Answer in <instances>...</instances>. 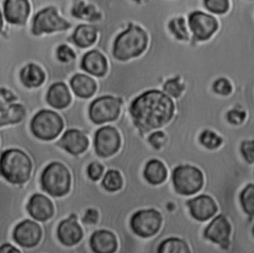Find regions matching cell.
Returning <instances> with one entry per match:
<instances>
[{"instance_id":"obj_32","label":"cell","mask_w":254,"mask_h":253,"mask_svg":"<svg viewBox=\"0 0 254 253\" xmlns=\"http://www.w3.org/2000/svg\"><path fill=\"white\" fill-rule=\"evenodd\" d=\"M202 6L205 11L215 16L225 15L230 8L229 0H202Z\"/></svg>"},{"instance_id":"obj_36","label":"cell","mask_w":254,"mask_h":253,"mask_svg":"<svg viewBox=\"0 0 254 253\" xmlns=\"http://www.w3.org/2000/svg\"><path fill=\"white\" fill-rule=\"evenodd\" d=\"M148 144L155 150V151H162L167 143H168V136L164 130H157L151 133L147 137Z\"/></svg>"},{"instance_id":"obj_5","label":"cell","mask_w":254,"mask_h":253,"mask_svg":"<svg viewBox=\"0 0 254 253\" xmlns=\"http://www.w3.org/2000/svg\"><path fill=\"white\" fill-rule=\"evenodd\" d=\"M71 28V23L60 15L59 8L47 6L41 8L34 14L31 34L40 37L44 34H53L55 32H64Z\"/></svg>"},{"instance_id":"obj_18","label":"cell","mask_w":254,"mask_h":253,"mask_svg":"<svg viewBox=\"0 0 254 253\" xmlns=\"http://www.w3.org/2000/svg\"><path fill=\"white\" fill-rule=\"evenodd\" d=\"M88 144L87 136L78 129L66 130L58 142L60 147L72 155L83 153L88 148Z\"/></svg>"},{"instance_id":"obj_39","label":"cell","mask_w":254,"mask_h":253,"mask_svg":"<svg viewBox=\"0 0 254 253\" xmlns=\"http://www.w3.org/2000/svg\"><path fill=\"white\" fill-rule=\"evenodd\" d=\"M17 100L15 93L7 87L0 86V109L7 108Z\"/></svg>"},{"instance_id":"obj_38","label":"cell","mask_w":254,"mask_h":253,"mask_svg":"<svg viewBox=\"0 0 254 253\" xmlns=\"http://www.w3.org/2000/svg\"><path fill=\"white\" fill-rule=\"evenodd\" d=\"M240 154L243 160L249 164H254V139H246L240 143Z\"/></svg>"},{"instance_id":"obj_22","label":"cell","mask_w":254,"mask_h":253,"mask_svg":"<svg viewBox=\"0 0 254 253\" xmlns=\"http://www.w3.org/2000/svg\"><path fill=\"white\" fill-rule=\"evenodd\" d=\"M19 79L26 88L41 87L46 81L45 70L36 63H28L19 71Z\"/></svg>"},{"instance_id":"obj_25","label":"cell","mask_w":254,"mask_h":253,"mask_svg":"<svg viewBox=\"0 0 254 253\" xmlns=\"http://www.w3.org/2000/svg\"><path fill=\"white\" fill-rule=\"evenodd\" d=\"M70 14L72 17L84 20L90 23H98L102 21V12L97 9L93 4L86 3L82 0H75L70 8ZM96 27V26H95Z\"/></svg>"},{"instance_id":"obj_12","label":"cell","mask_w":254,"mask_h":253,"mask_svg":"<svg viewBox=\"0 0 254 253\" xmlns=\"http://www.w3.org/2000/svg\"><path fill=\"white\" fill-rule=\"evenodd\" d=\"M121 146V137L117 129L107 125L100 127L94 135V148L98 156L107 158L114 155Z\"/></svg>"},{"instance_id":"obj_24","label":"cell","mask_w":254,"mask_h":253,"mask_svg":"<svg viewBox=\"0 0 254 253\" xmlns=\"http://www.w3.org/2000/svg\"><path fill=\"white\" fill-rule=\"evenodd\" d=\"M90 247L94 253H114L117 250L116 236L109 230H96L90 237Z\"/></svg>"},{"instance_id":"obj_17","label":"cell","mask_w":254,"mask_h":253,"mask_svg":"<svg viewBox=\"0 0 254 253\" xmlns=\"http://www.w3.org/2000/svg\"><path fill=\"white\" fill-rule=\"evenodd\" d=\"M83 236L81 226L76 221V215L71 214L68 218L64 219L58 226V237L65 246L77 244Z\"/></svg>"},{"instance_id":"obj_33","label":"cell","mask_w":254,"mask_h":253,"mask_svg":"<svg viewBox=\"0 0 254 253\" xmlns=\"http://www.w3.org/2000/svg\"><path fill=\"white\" fill-rule=\"evenodd\" d=\"M123 185V180L121 174L116 170H109L104 175L102 186L108 191H116L121 189Z\"/></svg>"},{"instance_id":"obj_8","label":"cell","mask_w":254,"mask_h":253,"mask_svg":"<svg viewBox=\"0 0 254 253\" xmlns=\"http://www.w3.org/2000/svg\"><path fill=\"white\" fill-rule=\"evenodd\" d=\"M187 22L191 34L190 42H206L211 39L219 28L216 17L204 10H194L188 14Z\"/></svg>"},{"instance_id":"obj_42","label":"cell","mask_w":254,"mask_h":253,"mask_svg":"<svg viewBox=\"0 0 254 253\" xmlns=\"http://www.w3.org/2000/svg\"><path fill=\"white\" fill-rule=\"evenodd\" d=\"M10 124H12V123H11L8 109L7 108L0 109V127L10 125Z\"/></svg>"},{"instance_id":"obj_34","label":"cell","mask_w":254,"mask_h":253,"mask_svg":"<svg viewBox=\"0 0 254 253\" xmlns=\"http://www.w3.org/2000/svg\"><path fill=\"white\" fill-rule=\"evenodd\" d=\"M211 91L217 96L227 97L232 93L233 85L228 78L223 76L217 77L211 83Z\"/></svg>"},{"instance_id":"obj_16","label":"cell","mask_w":254,"mask_h":253,"mask_svg":"<svg viewBox=\"0 0 254 253\" xmlns=\"http://www.w3.org/2000/svg\"><path fill=\"white\" fill-rule=\"evenodd\" d=\"M80 68L88 74L100 78L105 76L108 71V61L99 50L93 49L82 56Z\"/></svg>"},{"instance_id":"obj_44","label":"cell","mask_w":254,"mask_h":253,"mask_svg":"<svg viewBox=\"0 0 254 253\" xmlns=\"http://www.w3.org/2000/svg\"><path fill=\"white\" fill-rule=\"evenodd\" d=\"M3 12H2V10H1V8H0V35H1V33H2V31H3V27H4V19H3Z\"/></svg>"},{"instance_id":"obj_21","label":"cell","mask_w":254,"mask_h":253,"mask_svg":"<svg viewBox=\"0 0 254 253\" xmlns=\"http://www.w3.org/2000/svg\"><path fill=\"white\" fill-rule=\"evenodd\" d=\"M98 38V30L93 24H78L66 40L79 49H87L94 45Z\"/></svg>"},{"instance_id":"obj_19","label":"cell","mask_w":254,"mask_h":253,"mask_svg":"<svg viewBox=\"0 0 254 253\" xmlns=\"http://www.w3.org/2000/svg\"><path fill=\"white\" fill-rule=\"evenodd\" d=\"M29 214L39 221H46L54 214V205L52 200L41 193L33 194L27 204Z\"/></svg>"},{"instance_id":"obj_41","label":"cell","mask_w":254,"mask_h":253,"mask_svg":"<svg viewBox=\"0 0 254 253\" xmlns=\"http://www.w3.org/2000/svg\"><path fill=\"white\" fill-rule=\"evenodd\" d=\"M97 220H98V212L94 208H88L82 217V221L85 223H96Z\"/></svg>"},{"instance_id":"obj_35","label":"cell","mask_w":254,"mask_h":253,"mask_svg":"<svg viewBox=\"0 0 254 253\" xmlns=\"http://www.w3.org/2000/svg\"><path fill=\"white\" fill-rule=\"evenodd\" d=\"M56 59L63 64L74 63L76 53L66 44H60L56 48Z\"/></svg>"},{"instance_id":"obj_1","label":"cell","mask_w":254,"mask_h":253,"mask_svg":"<svg viewBox=\"0 0 254 253\" xmlns=\"http://www.w3.org/2000/svg\"><path fill=\"white\" fill-rule=\"evenodd\" d=\"M175 100L160 88L147 89L130 103L129 113L141 136L164 128L175 116Z\"/></svg>"},{"instance_id":"obj_23","label":"cell","mask_w":254,"mask_h":253,"mask_svg":"<svg viewBox=\"0 0 254 253\" xmlns=\"http://www.w3.org/2000/svg\"><path fill=\"white\" fill-rule=\"evenodd\" d=\"M69 85L74 95L82 99L93 96L97 90V83L94 78L81 72H75L71 76Z\"/></svg>"},{"instance_id":"obj_27","label":"cell","mask_w":254,"mask_h":253,"mask_svg":"<svg viewBox=\"0 0 254 253\" xmlns=\"http://www.w3.org/2000/svg\"><path fill=\"white\" fill-rule=\"evenodd\" d=\"M169 34L179 42H190L191 34L190 32L187 18L184 16H176L167 23Z\"/></svg>"},{"instance_id":"obj_9","label":"cell","mask_w":254,"mask_h":253,"mask_svg":"<svg viewBox=\"0 0 254 253\" xmlns=\"http://www.w3.org/2000/svg\"><path fill=\"white\" fill-rule=\"evenodd\" d=\"M123 99L121 97L105 94L98 96L89 104L88 114L94 124H103L118 118Z\"/></svg>"},{"instance_id":"obj_45","label":"cell","mask_w":254,"mask_h":253,"mask_svg":"<svg viewBox=\"0 0 254 253\" xmlns=\"http://www.w3.org/2000/svg\"><path fill=\"white\" fill-rule=\"evenodd\" d=\"M251 233H252V235H253V237H254V222H253V224H252V228H251Z\"/></svg>"},{"instance_id":"obj_11","label":"cell","mask_w":254,"mask_h":253,"mask_svg":"<svg viewBox=\"0 0 254 253\" xmlns=\"http://www.w3.org/2000/svg\"><path fill=\"white\" fill-rule=\"evenodd\" d=\"M163 224V216L155 208H147L136 211L131 219L130 226L132 231L143 238L152 237L159 232Z\"/></svg>"},{"instance_id":"obj_37","label":"cell","mask_w":254,"mask_h":253,"mask_svg":"<svg viewBox=\"0 0 254 253\" xmlns=\"http://www.w3.org/2000/svg\"><path fill=\"white\" fill-rule=\"evenodd\" d=\"M224 117H225V121L229 125L233 127H237V126H241L245 122L247 118V112L241 108H231L225 113Z\"/></svg>"},{"instance_id":"obj_10","label":"cell","mask_w":254,"mask_h":253,"mask_svg":"<svg viewBox=\"0 0 254 253\" xmlns=\"http://www.w3.org/2000/svg\"><path fill=\"white\" fill-rule=\"evenodd\" d=\"M231 235L232 224L221 213L214 216L202 231L203 238L218 246L224 253H231Z\"/></svg>"},{"instance_id":"obj_2","label":"cell","mask_w":254,"mask_h":253,"mask_svg":"<svg viewBox=\"0 0 254 253\" xmlns=\"http://www.w3.org/2000/svg\"><path fill=\"white\" fill-rule=\"evenodd\" d=\"M149 46L147 31L136 23H128L114 38L112 57L118 62H128L140 58Z\"/></svg>"},{"instance_id":"obj_14","label":"cell","mask_w":254,"mask_h":253,"mask_svg":"<svg viewBox=\"0 0 254 253\" xmlns=\"http://www.w3.org/2000/svg\"><path fill=\"white\" fill-rule=\"evenodd\" d=\"M13 238L20 246L32 248L40 242L42 228L37 222L25 219L16 225L13 231Z\"/></svg>"},{"instance_id":"obj_3","label":"cell","mask_w":254,"mask_h":253,"mask_svg":"<svg viewBox=\"0 0 254 253\" xmlns=\"http://www.w3.org/2000/svg\"><path fill=\"white\" fill-rule=\"evenodd\" d=\"M32 172V162L29 156L20 149H8L0 157V173L12 184L26 183Z\"/></svg>"},{"instance_id":"obj_31","label":"cell","mask_w":254,"mask_h":253,"mask_svg":"<svg viewBox=\"0 0 254 253\" xmlns=\"http://www.w3.org/2000/svg\"><path fill=\"white\" fill-rule=\"evenodd\" d=\"M161 89L173 99H178L185 92V84L179 76H173L163 82Z\"/></svg>"},{"instance_id":"obj_4","label":"cell","mask_w":254,"mask_h":253,"mask_svg":"<svg viewBox=\"0 0 254 253\" xmlns=\"http://www.w3.org/2000/svg\"><path fill=\"white\" fill-rule=\"evenodd\" d=\"M204 174L191 164H181L172 171V184L176 193L190 196L200 191L204 186Z\"/></svg>"},{"instance_id":"obj_6","label":"cell","mask_w":254,"mask_h":253,"mask_svg":"<svg viewBox=\"0 0 254 253\" xmlns=\"http://www.w3.org/2000/svg\"><path fill=\"white\" fill-rule=\"evenodd\" d=\"M43 190L53 196L66 194L70 188V174L67 168L60 162L49 164L41 176Z\"/></svg>"},{"instance_id":"obj_26","label":"cell","mask_w":254,"mask_h":253,"mask_svg":"<svg viewBox=\"0 0 254 253\" xmlns=\"http://www.w3.org/2000/svg\"><path fill=\"white\" fill-rule=\"evenodd\" d=\"M144 178L152 186L163 184L168 178L166 165L159 159L149 160L144 168Z\"/></svg>"},{"instance_id":"obj_20","label":"cell","mask_w":254,"mask_h":253,"mask_svg":"<svg viewBox=\"0 0 254 253\" xmlns=\"http://www.w3.org/2000/svg\"><path fill=\"white\" fill-rule=\"evenodd\" d=\"M46 100L50 106L55 109H64L71 101V95L65 82L55 81L49 85Z\"/></svg>"},{"instance_id":"obj_40","label":"cell","mask_w":254,"mask_h":253,"mask_svg":"<svg viewBox=\"0 0 254 253\" xmlns=\"http://www.w3.org/2000/svg\"><path fill=\"white\" fill-rule=\"evenodd\" d=\"M103 173V167L101 164L97 162H93L88 165L87 168V175L92 181H97L100 179Z\"/></svg>"},{"instance_id":"obj_43","label":"cell","mask_w":254,"mask_h":253,"mask_svg":"<svg viewBox=\"0 0 254 253\" xmlns=\"http://www.w3.org/2000/svg\"><path fill=\"white\" fill-rule=\"evenodd\" d=\"M0 253H21V252L15 246L9 243H5L0 246Z\"/></svg>"},{"instance_id":"obj_29","label":"cell","mask_w":254,"mask_h":253,"mask_svg":"<svg viewBox=\"0 0 254 253\" xmlns=\"http://www.w3.org/2000/svg\"><path fill=\"white\" fill-rule=\"evenodd\" d=\"M197 141L202 148L208 151L218 150L223 144V138L216 131L211 129L202 130L198 134Z\"/></svg>"},{"instance_id":"obj_13","label":"cell","mask_w":254,"mask_h":253,"mask_svg":"<svg viewBox=\"0 0 254 253\" xmlns=\"http://www.w3.org/2000/svg\"><path fill=\"white\" fill-rule=\"evenodd\" d=\"M186 205L190 215L198 222L209 220L219 209L215 199L207 193H200L194 197L187 199Z\"/></svg>"},{"instance_id":"obj_7","label":"cell","mask_w":254,"mask_h":253,"mask_svg":"<svg viewBox=\"0 0 254 253\" xmlns=\"http://www.w3.org/2000/svg\"><path fill=\"white\" fill-rule=\"evenodd\" d=\"M31 131L35 137L51 141L64 129V121L59 113L50 109L39 110L31 120Z\"/></svg>"},{"instance_id":"obj_28","label":"cell","mask_w":254,"mask_h":253,"mask_svg":"<svg viewBox=\"0 0 254 253\" xmlns=\"http://www.w3.org/2000/svg\"><path fill=\"white\" fill-rule=\"evenodd\" d=\"M157 253H191V249L184 238L170 236L160 242Z\"/></svg>"},{"instance_id":"obj_30","label":"cell","mask_w":254,"mask_h":253,"mask_svg":"<svg viewBox=\"0 0 254 253\" xmlns=\"http://www.w3.org/2000/svg\"><path fill=\"white\" fill-rule=\"evenodd\" d=\"M239 203L243 212L254 219V184H247L239 192Z\"/></svg>"},{"instance_id":"obj_15","label":"cell","mask_w":254,"mask_h":253,"mask_svg":"<svg viewBox=\"0 0 254 253\" xmlns=\"http://www.w3.org/2000/svg\"><path fill=\"white\" fill-rule=\"evenodd\" d=\"M31 5L29 0H4L3 16L8 24L24 26L30 16Z\"/></svg>"}]
</instances>
